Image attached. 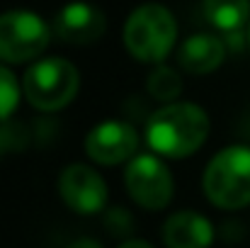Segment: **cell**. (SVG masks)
Returning <instances> with one entry per match:
<instances>
[{"label": "cell", "mask_w": 250, "mask_h": 248, "mask_svg": "<svg viewBox=\"0 0 250 248\" xmlns=\"http://www.w3.org/2000/svg\"><path fill=\"white\" fill-rule=\"evenodd\" d=\"M204 17L226 34H236L250 17L248 0H204Z\"/></svg>", "instance_id": "7c38bea8"}, {"label": "cell", "mask_w": 250, "mask_h": 248, "mask_svg": "<svg viewBox=\"0 0 250 248\" xmlns=\"http://www.w3.org/2000/svg\"><path fill=\"white\" fill-rule=\"evenodd\" d=\"M209 136V117L199 105L170 102L153 112L146 124L148 146L167 158L192 156Z\"/></svg>", "instance_id": "6da1fadb"}, {"label": "cell", "mask_w": 250, "mask_h": 248, "mask_svg": "<svg viewBox=\"0 0 250 248\" xmlns=\"http://www.w3.org/2000/svg\"><path fill=\"white\" fill-rule=\"evenodd\" d=\"M224 56H226V46L219 37L192 34L189 39L182 42V46L177 51V64L182 71H187L192 76H204V73H211L214 68H219L224 64Z\"/></svg>", "instance_id": "30bf717a"}, {"label": "cell", "mask_w": 250, "mask_h": 248, "mask_svg": "<svg viewBox=\"0 0 250 248\" xmlns=\"http://www.w3.org/2000/svg\"><path fill=\"white\" fill-rule=\"evenodd\" d=\"M248 42H250V29H248Z\"/></svg>", "instance_id": "d6986e66"}, {"label": "cell", "mask_w": 250, "mask_h": 248, "mask_svg": "<svg viewBox=\"0 0 250 248\" xmlns=\"http://www.w3.org/2000/svg\"><path fill=\"white\" fill-rule=\"evenodd\" d=\"M119 248H153L148 241H126V244H122Z\"/></svg>", "instance_id": "ac0fdd59"}, {"label": "cell", "mask_w": 250, "mask_h": 248, "mask_svg": "<svg viewBox=\"0 0 250 248\" xmlns=\"http://www.w3.org/2000/svg\"><path fill=\"white\" fill-rule=\"evenodd\" d=\"M68 248H102L95 239H78V241H73Z\"/></svg>", "instance_id": "e0dca14e"}, {"label": "cell", "mask_w": 250, "mask_h": 248, "mask_svg": "<svg viewBox=\"0 0 250 248\" xmlns=\"http://www.w3.org/2000/svg\"><path fill=\"white\" fill-rule=\"evenodd\" d=\"M22 146V132L17 124H0V156Z\"/></svg>", "instance_id": "9a60e30c"}, {"label": "cell", "mask_w": 250, "mask_h": 248, "mask_svg": "<svg viewBox=\"0 0 250 248\" xmlns=\"http://www.w3.org/2000/svg\"><path fill=\"white\" fill-rule=\"evenodd\" d=\"M56 34L68 44H92L102 37L104 12L90 2H68L56 15Z\"/></svg>", "instance_id": "9c48e42d"}, {"label": "cell", "mask_w": 250, "mask_h": 248, "mask_svg": "<svg viewBox=\"0 0 250 248\" xmlns=\"http://www.w3.org/2000/svg\"><path fill=\"white\" fill-rule=\"evenodd\" d=\"M61 200L76 214H97L107 202V182L90 165L73 163L59 178Z\"/></svg>", "instance_id": "52a82bcc"}, {"label": "cell", "mask_w": 250, "mask_h": 248, "mask_svg": "<svg viewBox=\"0 0 250 248\" xmlns=\"http://www.w3.org/2000/svg\"><path fill=\"white\" fill-rule=\"evenodd\" d=\"M180 90H182L180 76H177L172 68H167V66H158V68L148 76V92H151L156 100H161V102H172V100L180 95Z\"/></svg>", "instance_id": "4fadbf2b"}, {"label": "cell", "mask_w": 250, "mask_h": 248, "mask_svg": "<svg viewBox=\"0 0 250 248\" xmlns=\"http://www.w3.org/2000/svg\"><path fill=\"white\" fill-rule=\"evenodd\" d=\"M204 192L221 209L250 204V149L229 146L219 151L204 170Z\"/></svg>", "instance_id": "3957f363"}, {"label": "cell", "mask_w": 250, "mask_h": 248, "mask_svg": "<svg viewBox=\"0 0 250 248\" xmlns=\"http://www.w3.org/2000/svg\"><path fill=\"white\" fill-rule=\"evenodd\" d=\"M81 85L78 68L66 59L37 61L22 78V92L27 102L42 112H54L66 107Z\"/></svg>", "instance_id": "277c9868"}, {"label": "cell", "mask_w": 250, "mask_h": 248, "mask_svg": "<svg viewBox=\"0 0 250 248\" xmlns=\"http://www.w3.org/2000/svg\"><path fill=\"white\" fill-rule=\"evenodd\" d=\"M177 39V24L170 10L158 2L136 7L124 27V44L136 61L161 64L172 51Z\"/></svg>", "instance_id": "7a4b0ae2"}, {"label": "cell", "mask_w": 250, "mask_h": 248, "mask_svg": "<svg viewBox=\"0 0 250 248\" xmlns=\"http://www.w3.org/2000/svg\"><path fill=\"white\" fill-rule=\"evenodd\" d=\"M124 180L134 202L148 212L163 209L172 200V175L153 154L136 156L126 168Z\"/></svg>", "instance_id": "8992f818"}, {"label": "cell", "mask_w": 250, "mask_h": 248, "mask_svg": "<svg viewBox=\"0 0 250 248\" xmlns=\"http://www.w3.org/2000/svg\"><path fill=\"white\" fill-rule=\"evenodd\" d=\"M107 226L112 234H129L131 231V217L124 209H112L107 214Z\"/></svg>", "instance_id": "2e32d148"}, {"label": "cell", "mask_w": 250, "mask_h": 248, "mask_svg": "<svg viewBox=\"0 0 250 248\" xmlns=\"http://www.w3.org/2000/svg\"><path fill=\"white\" fill-rule=\"evenodd\" d=\"M139 134L126 122H102L85 136V154L102 165H117L136 154Z\"/></svg>", "instance_id": "ba28073f"}, {"label": "cell", "mask_w": 250, "mask_h": 248, "mask_svg": "<svg viewBox=\"0 0 250 248\" xmlns=\"http://www.w3.org/2000/svg\"><path fill=\"white\" fill-rule=\"evenodd\" d=\"M49 46V27L44 20L27 10L0 15V61L24 64L44 54Z\"/></svg>", "instance_id": "5b68a950"}, {"label": "cell", "mask_w": 250, "mask_h": 248, "mask_svg": "<svg viewBox=\"0 0 250 248\" xmlns=\"http://www.w3.org/2000/svg\"><path fill=\"white\" fill-rule=\"evenodd\" d=\"M20 95H22V90H20V83L15 78V73L10 68L0 66V122L7 119L15 112Z\"/></svg>", "instance_id": "5bb4252c"}, {"label": "cell", "mask_w": 250, "mask_h": 248, "mask_svg": "<svg viewBox=\"0 0 250 248\" xmlns=\"http://www.w3.org/2000/svg\"><path fill=\"white\" fill-rule=\"evenodd\" d=\"M167 248H209L214 241V226L197 212H177L163 226Z\"/></svg>", "instance_id": "8fae6325"}]
</instances>
